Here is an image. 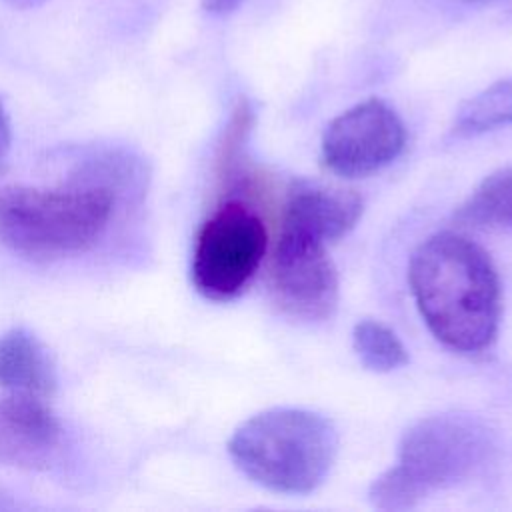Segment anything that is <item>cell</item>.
<instances>
[{
	"label": "cell",
	"instance_id": "13",
	"mask_svg": "<svg viewBox=\"0 0 512 512\" xmlns=\"http://www.w3.org/2000/svg\"><path fill=\"white\" fill-rule=\"evenodd\" d=\"M352 346L360 362L374 372H390L408 362L400 338L378 320H360L352 330Z\"/></svg>",
	"mask_w": 512,
	"mask_h": 512
},
{
	"label": "cell",
	"instance_id": "4",
	"mask_svg": "<svg viewBox=\"0 0 512 512\" xmlns=\"http://www.w3.org/2000/svg\"><path fill=\"white\" fill-rule=\"evenodd\" d=\"M116 194L104 184L0 186V240L12 250L58 258L92 248L114 216Z\"/></svg>",
	"mask_w": 512,
	"mask_h": 512
},
{
	"label": "cell",
	"instance_id": "15",
	"mask_svg": "<svg viewBox=\"0 0 512 512\" xmlns=\"http://www.w3.org/2000/svg\"><path fill=\"white\" fill-rule=\"evenodd\" d=\"M242 0H202V8L210 14L216 16H224L228 12H232Z\"/></svg>",
	"mask_w": 512,
	"mask_h": 512
},
{
	"label": "cell",
	"instance_id": "5",
	"mask_svg": "<svg viewBox=\"0 0 512 512\" xmlns=\"http://www.w3.org/2000/svg\"><path fill=\"white\" fill-rule=\"evenodd\" d=\"M266 246L260 216L238 200L224 202L196 236L190 268L196 290L218 302L238 296L260 268Z\"/></svg>",
	"mask_w": 512,
	"mask_h": 512
},
{
	"label": "cell",
	"instance_id": "1",
	"mask_svg": "<svg viewBox=\"0 0 512 512\" xmlns=\"http://www.w3.org/2000/svg\"><path fill=\"white\" fill-rule=\"evenodd\" d=\"M408 282L430 332L448 348L480 354L500 322V282L490 256L470 238L438 232L410 258Z\"/></svg>",
	"mask_w": 512,
	"mask_h": 512
},
{
	"label": "cell",
	"instance_id": "11",
	"mask_svg": "<svg viewBox=\"0 0 512 512\" xmlns=\"http://www.w3.org/2000/svg\"><path fill=\"white\" fill-rule=\"evenodd\" d=\"M512 124V78L498 80L468 98L456 112L454 132L474 136Z\"/></svg>",
	"mask_w": 512,
	"mask_h": 512
},
{
	"label": "cell",
	"instance_id": "6",
	"mask_svg": "<svg viewBox=\"0 0 512 512\" xmlns=\"http://www.w3.org/2000/svg\"><path fill=\"white\" fill-rule=\"evenodd\" d=\"M406 144L402 118L378 98L336 116L322 138L324 166L344 178L368 176L400 156Z\"/></svg>",
	"mask_w": 512,
	"mask_h": 512
},
{
	"label": "cell",
	"instance_id": "2",
	"mask_svg": "<svg viewBox=\"0 0 512 512\" xmlns=\"http://www.w3.org/2000/svg\"><path fill=\"white\" fill-rule=\"evenodd\" d=\"M496 450L490 426L468 412H442L414 422L402 436L396 464L378 476L370 502L408 510L422 498L476 476Z\"/></svg>",
	"mask_w": 512,
	"mask_h": 512
},
{
	"label": "cell",
	"instance_id": "3",
	"mask_svg": "<svg viewBox=\"0 0 512 512\" xmlns=\"http://www.w3.org/2000/svg\"><path fill=\"white\" fill-rule=\"evenodd\" d=\"M228 452L260 486L282 494H308L326 480L336 460L338 432L318 412L270 408L234 430Z\"/></svg>",
	"mask_w": 512,
	"mask_h": 512
},
{
	"label": "cell",
	"instance_id": "16",
	"mask_svg": "<svg viewBox=\"0 0 512 512\" xmlns=\"http://www.w3.org/2000/svg\"><path fill=\"white\" fill-rule=\"evenodd\" d=\"M4 2H8L10 6H14V8H34V6H40V4H44L46 0H4Z\"/></svg>",
	"mask_w": 512,
	"mask_h": 512
},
{
	"label": "cell",
	"instance_id": "10",
	"mask_svg": "<svg viewBox=\"0 0 512 512\" xmlns=\"http://www.w3.org/2000/svg\"><path fill=\"white\" fill-rule=\"evenodd\" d=\"M56 382L54 362L32 332L14 328L0 336V388L44 400L56 390Z\"/></svg>",
	"mask_w": 512,
	"mask_h": 512
},
{
	"label": "cell",
	"instance_id": "8",
	"mask_svg": "<svg viewBox=\"0 0 512 512\" xmlns=\"http://www.w3.org/2000/svg\"><path fill=\"white\" fill-rule=\"evenodd\" d=\"M62 446V424L42 398H0V464L46 468Z\"/></svg>",
	"mask_w": 512,
	"mask_h": 512
},
{
	"label": "cell",
	"instance_id": "12",
	"mask_svg": "<svg viewBox=\"0 0 512 512\" xmlns=\"http://www.w3.org/2000/svg\"><path fill=\"white\" fill-rule=\"evenodd\" d=\"M462 216L480 226L512 230V164L478 184L462 206Z\"/></svg>",
	"mask_w": 512,
	"mask_h": 512
},
{
	"label": "cell",
	"instance_id": "7",
	"mask_svg": "<svg viewBox=\"0 0 512 512\" xmlns=\"http://www.w3.org/2000/svg\"><path fill=\"white\" fill-rule=\"evenodd\" d=\"M270 290L276 304L302 320H324L338 304V274L326 242L280 228L270 260Z\"/></svg>",
	"mask_w": 512,
	"mask_h": 512
},
{
	"label": "cell",
	"instance_id": "17",
	"mask_svg": "<svg viewBox=\"0 0 512 512\" xmlns=\"http://www.w3.org/2000/svg\"><path fill=\"white\" fill-rule=\"evenodd\" d=\"M462 2H468V4H490V2H496V0H462Z\"/></svg>",
	"mask_w": 512,
	"mask_h": 512
},
{
	"label": "cell",
	"instance_id": "14",
	"mask_svg": "<svg viewBox=\"0 0 512 512\" xmlns=\"http://www.w3.org/2000/svg\"><path fill=\"white\" fill-rule=\"evenodd\" d=\"M10 142H12V136H10V122H8V116L4 112V106L0 102V170L8 158V152H10Z\"/></svg>",
	"mask_w": 512,
	"mask_h": 512
},
{
	"label": "cell",
	"instance_id": "9",
	"mask_svg": "<svg viewBox=\"0 0 512 512\" xmlns=\"http://www.w3.org/2000/svg\"><path fill=\"white\" fill-rule=\"evenodd\" d=\"M362 216V198L352 190L304 186L290 194L282 228L332 242L350 232Z\"/></svg>",
	"mask_w": 512,
	"mask_h": 512
}]
</instances>
